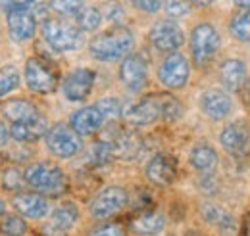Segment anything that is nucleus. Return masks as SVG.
Here are the masks:
<instances>
[{
	"label": "nucleus",
	"instance_id": "nucleus-24",
	"mask_svg": "<svg viewBox=\"0 0 250 236\" xmlns=\"http://www.w3.org/2000/svg\"><path fill=\"white\" fill-rule=\"evenodd\" d=\"M190 165L200 173H212L218 167V152L210 144H196L188 154Z\"/></svg>",
	"mask_w": 250,
	"mask_h": 236
},
{
	"label": "nucleus",
	"instance_id": "nucleus-28",
	"mask_svg": "<svg viewBox=\"0 0 250 236\" xmlns=\"http://www.w3.org/2000/svg\"><path fill=\"white\" fill-rule=\"evenodd\" d=\"M160 106H162V119L167 123H173L181 118L183 114V104L173 96V94H160Z\"/></svg>",
	"mask_w": 250,
	"mask_h": 236
},
{
	"label": "nucleus",
	"instance_id": "nucleus-23",
	"mask_svg": "<svg viewBox=\"0 0 250 236\" xmlns=\"http://www.w3.org/2000/svg\"><path fill=\"white\" fill-rule=\"evenodd\" d=\"M200 215H202V219L208 225L216 227L221 235H233L235 231H239L237 219L227 209H223L218 204H212V202L204 204V206L200 207Z\"/></svg>",
	"mask_w": 250,
	"mask_h": 236
},
{
	"label": "nucleus",
	"instance_id": "nucleus-19",
	"mask_svg": "<svg viewBox=\"0 0 250 236\" xmlns=\"http://www.w3.org/2000/svg\"><path fill=\"white\" fill-rule=\"evenodd\" d=\"M6 21H8L10 37L18 42L29 40L37 31V18L29 10H12V12H8Z\"/></svg>",
	"mask_w": 250,
	"mask_h": 236
},
{
	"label": "nucleus",
	"instance_id": "nucleus-20",
	"mask_svg": "<svg viewBox=\"0 0 250 236\" xmlns=\"http://www.w3.org/2000/svg\"><path fill=\"white\" fill-rule=\"evenodd\" d=\"M200 108L208 118L219 121V119H225L231 114L233 102H231V96L225 90L208 89L200 98Z\"/></svg>",
	"mask_w": 250,
	"mask_h": 236
},
{
	"label": "nucleus",
	"instance_id": "nucleus-8",
	"mask_svg": "<svg viewBox=\"0 0 250 236\" xmlns=\"http://www.w3.org/2000/svg\"><path fill=\"white\" fill-rule=\"evenodd\" d=\"M188 61L183 54L171 52L158 67V81L171 90H179L188 81Z\"/></svg>",
	"mask_w": 250,
	"mask_h": 236
},
{
	"label": "nucleus",
	"instance_id": "nucleus-7",
	"mask_svg": "<svg viewBox=\"0 0 250 236\" xmlns=\"http://www.w3.org/2000/svg\"><path fill=\"white\" fill-rule=\"evenodd\" d=\"M129 202V194L124 186H106L102 188L89 204V213L93 219L104 221L118 215Z\"/></svg>",
	"mask_w": 250,
	"mask_h": 236
},
{
	"label": "nucleus",
	"instance_id": "nucleus-32",
	"mask_svg": "<svg viewBox=\"0 0 250 236\" xmlns=\"http://www.w3.org/2000/svg\"><path fill=\"white\" fill-rule=\"evenodd\" d=\"M98 110H100V114L104 116V119L108 121V119H118L122 114H124V110H122V102L118 100V98H102V100H98L96 104H94Z\"/></svg>",
	"mask_w": 250,
	"mask_h": 236
},
{
	"label": "nucleus",
	"instance_id": "nucleus-27",
	"mask_svg": "<svg viewBox=\"0 0 250 236\" xmlns=\"http://www.w3.org/2000/svg\"><path fill=\"white\" fill-rule=\"evenodd\" d=\"M231 35L241 40V42H250V8H243L239 14L233 16L229 23Z\"/></svg>",
	"mask_w": 250,
	"mask_h": 236
},
{
	"label": "nucleus",
	"instance_id": "nucleus-39",
	"mask_svg": "<svg viewBox=\"0 0 250 236\" xmlns=\"http://www.w3.org/2000/svg\"><path fill=\"white\" fill-rule=\"evenodd\" d=\"M106 16H108V20H112V21H120V20L124 18V10L120 8V4H108V6H106Z\"/></svg>",
	"mask_w": 250,
	"mask_h": 236
},
{
	"label": "nucleus",
	"instance_id": "nucleus-36",
	"mask_svg": "<svg viewBox=\"0 0 250 236\" xmlns=\"http://www.w3.org/2000/svg\"><path fill=\"white\" fill-rule=\"evenodd\" d=\"M0 6L8 12H12V10H29L35 6V0H0Z\"/></svg>",
	"mask_w": 250,
	"mask_h": 236
},
{
	"label": "nucleus",
	"instance_id": "nucleus-33",
	"mask_svg": "<svg viewBox=\"0 0 250 236\" xmlns=\"http://www.w3.org/2000/svg\"><path fill=\"white\" fill-rule=\"evenodd\" d=\"M85 0H50V8L60 16H77Z\"/></svg>",
	"mask_w": 250,
	"mask_h": 236
},
{
	"label": "nucleus",
	"instance_id": "nucleus-35",
	"mask_svg": "<svg viewBox=\"0 0 250 236\" xmlns=\"http://www.w3.org/2000/svg\"><path fill=\"white\" fill-rule=\"evenodd\" d=\"M188 10H190V6L185 0H167L166 2V12L171 18H183L188 14Z\"/></svg>",
	"mask_w": 250,
	"mask_h": 236
},
{
	"label": "nucleus",
	"instance_id": "nucleus-42",
	"mask_svg": "<svg viewBox=\"0 0 250 236\" xmlns=\"http://www.w3.org/2000/svg\"><path fill=\"white\" fill-rule=\"evenodd\" d=\"M235 4L239 8H250V0H235Z\"/></svg>",
	"mask_w": 250,
	"mask_h": 236
},
{
	"label": "nucleus",
	"instance_id": "nucleus-5",
	"mask_svg": "<svg viewBox=\"0 0 250 236\" xmlns=\"http://www.w3.org/2000/svg\"><path fill=\"white\" fill-rule=\"evenodd\" d=\"M58 69L41 58H29L25 63V83L37 94H50L58 87Z\"/></svg>",
	"mask_w": 250,
	"mask_h": 236
},
{
	"label": "nucleus",
	"instance_id": "nucleus-22",
	"mask_svg": "<svg viewBox=\"0 0 250 236\" xmlns=\"http://www.w3.org/2000/svg\"><path fill=\"white\" fill-rule=\"evenodd\" d=\"M131 231L139 236H156L164 231L166 227V217L162 211L156 209H145L141 213H137L131 223H129Z\"/></svg>",
	"mask_w": 250,
	"mask_h": 236
},
{
	"label": "nucleus",
	"instance_id": "nucleus-11",
	"mask_svg": "<svg viewBox=\"0 0 250 236\" xmlns=\"http://www.w3.org/2000/svg\"><path fill=\"white\" fill-rule=\"evenodd\" d=\"M124 118L133 127H146L162 119V106H160V94L145 96L131 104L124 112Z\"/></svg>",
	"mask_w": 250,
	"mask_h": 236
},
{
	"label": "nucleus",
	"instance_id": "nucleus-25",
	"mask_svg": "<svg viewBox=\"0 0 250 236\" xmlns=\"http://www.w3.org/2000/svg\"><path fill=\"white\" fill-rule=\"evenodd\" d=\"M2 114H4V118L8 119L10 123H18V121H25V119L35 118L41 112L37 110V106L33 102H29V100L14 98V100H8L2 106Z\"/></svg>",
	"mask_w": 250,
	"mask_h": 236
},
{
	"label": "nucleus",
	"instance_id": "nucleus-9",
	"mask_svg": "<svg viewBox=\"0 0 250 236\" xmlns=\"http://www.w3.org/2000/svg\"><path fill=\"white\" fill-rule=\"evenodd\" d=\"M148 39L156 50L169 52V54L177 52L185 42V35H183L181 27L171 20H162V21L154 23L148 33Z\"/></svg>",
	"mask_w": 250,
	"mask_h": 236
},
{
	"label": "nucleus",
	"instance_id": "nucleus-16",
	"mask_svg": "<svg viewBox=\"0 0 250 236\" xmlns=\"http://www.w3.org/2000/svg\"><path fill=\"white\" fill-rule=\"evenodd\" d=\"M48 129H50L48 127V119L44 118L42 114H39V116H35L31 119L12 123L10 135H12L14 140H18L21 144H27V142H37L39 138H42Z\"/></svg>",
	"mask_w": 250,
	"mask_h": 236
},
{
	"label": "nucleus",
	"instance_id": "nucleus-12",
	"mask_svg": "<svg viewBox=\"0 0 250 236\" xmlns=\"http://www.w3.org/2000/svg\"><path fill=\"white\" fill-rule=\"evenodd\" d=\"M94 75L93 69L89 67H79V69H73L69 71L65 77H63L62 83V92L63 96L69 100V102H83L94 87Z\"/></svg>",
	"mask_w": 250,
	"mask_h": 236
},
{
	"label": "nucleus",
	"instance_id": "nucleus-37",
	"mask_svg": "<svg viewBox=\"0 0 250 236\" xmlns=\"http://www.w3.org/2000/svg\"><path fill=\"white\" fill-rule=\"evenodd\" d=\"M20 186H21V175L16 169H8L4 173V188L14 190V188H20Z\"/></svg>",
	"mask_w": 250,
	"mask_h": 236
},
{
	"label": "nucleus",
	"instance_id": "nucleus-15",
	"mask_svg": "<svg viewBox=\"0 0 250 236\" xmlns=\"http://www.w3.org/2000/svg\"><path fill=\"white\" fill-rule=\"evenodd\" d=\"M14 209L25 219H42L48 215V200L41 192H20L12 200Z\"/></svg>",
	"mask_w": 250,
	"mask_h": 236
},
{
	"label": "nucleus",
	"instance_id": "nucleus-41",
	"mask_svg": "<svg viewBox=\"0 0 250 236\" xmlns=\"http://www.w3.org/2000/svg\"><path fill=\"white\" fill-rule=\"evenodd\" d=\"M239 235L250 236V213H247V215L243 217V225H241V229H239Z\"/></svg>",
	"mask_w": 250,
	"mask_h": 236
},
{
	"label": "nucleus",
	"instance_id": "nucleus-43",
	"mask_svg": "<svg viewBox=\"0 0 250 236\" xmlns=\"http://www.w3.org/2000/svg\"><path fill=\"white\" fill-rule=\"evenodd\" d=\"M194 4H198V6H210L214 0H192Z\"/></svg>",
	"mask_w": 250,
	"mask_h": 236
},
{
	"label": "nucleus",
	"instance_id": "nucleus-44",
	"mask_svg": "<svg viewBox=\"0 0 250 236\" xmlns=\"http://www.w3.org/2000/svg\"><path fill=\"white\" fill-rule=\"evenodd\" d=\"M185 236H206V235H202V233H198V231H190V233H187Z\"/></svg>",
	"mask_w": 250,
	"mask_h": 236
},
{
	"label": "nucleus",
	"instance_id": "nucleus-17",
	"mask_svg": "<svg viewBox=\"0 0 250 236\" xmlns=\"http://www.w3.org/2000/svg\"><path fill=\"white\" fill-rule=\"evenodd\" d=\"M104 116L100 114V110L96 106H85L77 112L71 114L69 125L71 129L79 135V137H91L94 133H98L104 125Z\"/></svg>",
	"mask_w": 250,
	"mask_h": 236
},
{
	"label": "nucleus",
	"instance_id": "nucleus-1",
	"mask_svg": "<svg viewBox=\"0 0 250 236\" xmlns=\"http://www.w3.org/2000/svg\"><path fill=\"white\" fill-rule=\"evenodd\" d=\"M135 46V35L127 27H114L100 33L89 44L91 56L98 61H118L129 56Z\"/></svg>",
	"mask_w": 250,
	"mask_h": 236
},
{
	"label": "nucleus",
	"instance_id": "nucleus-4",
	"mask_svg": "<svg viewBox=\"0 0 250 236\" xmlns=\"http://www.w3.org/2000/svg\"><path fill=\"white\" fill-rule=\"evenodd\" d=\"M44 140H46L48 150L56 157H62V159H69V157L77 156L81 152V148H83L81 137L67 123H56V125H52L46 131Z\"/></svg>",
	"mask_w": 250,
	"mask_h": 236
},
{
	"label": "nucleus",
	"instance_id": "nucleus-29",
	"mask_svg": "<svg viewBox=\"0 0 250 236\" xmlns=\"http://www.w3.org/2000/svg\"><path fill=\"white\" fill-rule=\"evenodd\" d=\"M20 81H21V75H20L18 67H14V65L0 67V98H6L12 90L18 89Z\"/></svg>",
	"mask_w": 250,
	"mask_h": 236
},
{
	"label": "nucleus",
	"instance_id": "nucleus-18",
	"mask_svg": "<svg viewBox=\"0 0 250 236\" xmlns=\"http://www.w3.org/2000/svg\"><path fill=\"white\" fill-rule=\"evenodd\" d=\"M219 81L227 92H239L249 81V71L243 59L229 58L219 67Z\"/></svg>",
	"mask_w": 250,
	"mask_h": 236
},
{
	"label": "nucleus",
	"instance_id": "nucleus-10",
	"mask_svg": "<svg viewBox=\"0 0 250 236\" xmlns=\"http://www.w3.org/2000/svg\"><path fill=\"white\" fill-rule=\"evenodd\" d=\"M219 142L223 150L233 157H247L250 154V125L247 121L229 123L221 131Z\"/></svg>",
	"mask_w": 250,
	"mask_h": 236
},
{
	"label": "nucleus",
	"instance_id": "nucleus-38",
	"mask_svg": "<svg viewBox=\"0 0 250 236\" xmlns=\"http://www.w3.org/2000/svg\"><path fill=\"white\" fill-rule=\"evenodd\" d=\"M133 4H135L139 10L150 12V14H154V12H158V10L162 8V0H133Z\"/></svg>",
	"mask_w": 250,
	"mask_h": 236
},
{
	"label": "nucleus",
	"instance_id": "nucleus-45",
	"mask_svg": "<svg viewBox=\"0 0 250 236\" xmlns=\"http://www.w3.org/2000/svg\"><path fill=\"white\" fill-rule=\"evenodd\" d=\"M4 213H6V204L0 200V215H4Z\"/></svg>",
	"mask_w": 250,
	"mask_h": 236
},
{
	"label": "nucleus",
	"instance_id": "nucleus-21",
	"mask_svg": "<svg viewBox=\"0 0 250 236\" xmlns=\"http://www.w3.org/2000/svg\"><path fill=\"white\" fill-rule=\"evenodd\" d=\"M110 144H112L114 157H120L124 161H131V159L139 157V154L143 152V146H145L141 135L135 133V131H129V129L127 131H120Z\"/></svg>",
	"mask_w": 250,
	"mask_h": 236
},
{
	"label": "nucleus",
	"instance_id": "nucleus-31",
	"mask_svg": "<svg viewBox=\"0 0 250 236\" xmlns=\"http://www.w3.org/2000/svg\"><path fill=\"white\" fill-rule=\"evenodd\" d=\"M0 231L6 236H23L27 233V223L21 215H8L2 221Z\"/></svg>",
	"mask_w": 250,
	"mask_h": 236
},
{
	"label": "nucleus",
	"instance_id": "nucleus-3",
	"mask_svg": "<svg viewBox=\"0 0 250 236\" xmlns=\"http://www.w3.org/2000/svg\"><path fill=\"white\" fill-rule=\"evenodd\" d=\"M42 39L52 50H58V52L79 50L85 42L83 31L62 20H46L42 23Z\"/></svg>",
	"mask_w": 250,
	"mask_h": 236
},
{
	"label": "nucleus",
	"instance_id": "nucleus-6",
	"mask_svg": "<svg viewBox=\"0 0 250 236\" xmlns=\"http://www.w3.org/2000/svg\"><path fill=\"white\" fill-rule=\"evenodd\" d=\"M219 33L212 23H200L190 33V54L196 65H206L219 50Z\"/></svg>",
	"mask_w": 250,
	"mask_h": 236
},
{
	"label": "nucleus",
	"instance_id": "nucleus-13",
	"mask_svg": "<svg viewBox=\"0 0 250 236\" xmlns=\"http://www.w3.org/2000/svg\"><path fill=\"white\" fill-rule=\"evenodd\" d=\"M146 178L156 186H169L177 178V161L173 156L160 152L146 163Z\"/></svg>",
	"mask_w": 250,
	"mask_h": 236
},
{
	"label": "nucleus",
	"instance_id": "nucleus-14",
	"mask_svg": "<svg viewBox=\"0 0 250 236\" xmlns=\"http://www.w3.org/2000/svg\"><path fill=\"white\" fill-rule=\"evenodd\" d=\"M120 79L129 90L139 92L146 85V79H148V67L145 58L141 54L125 56L120 65Z\"/></svg>",
	"mask_w": 250,
	"mask_h": 236
},
{
	"label": "nucleus",
	"instance_id": "nucleus-34",
	"mask_svg": "<svg viewBox=\"0 0 250 236\" xmlns=\"http://www.w3.org/2000/svg\"><path fill=\"white\" fill-rule=\"evenodd\" d=\"M89 236H127V233L120 223H102L94 227Z\"/></svg>",
	"mask_w": 250,
	"mask_h": 236
},
{
	"label": "nucleus",
	"instance_id": "nucleus-2",
	"mask_svg": "<svg viewBox=\"0 0 250 236\" xmlns=\"http://www.w3.org/2000/svg\"><path fill=\"white\" fill-rule=\"evenodd\" d=\"M23 180L31 186L35 192H41L44 196H60L67 190V178L63 171L48 161L33 163L25 169Z\"/></svg>",
	"mask_w": 250,
	"mask_h": 236
},
{
	"label": "nucleus",
	"instance_id": "nucleus-30",
	"mask_svg": "<svg viewBox=\"0 0 250 236\" xmlns=\"http://www.w3.org/2000/svg\"><path fill=\"white\" fill-rule=\"evenodd\" d=\"M102 23V12L98 8H81L77 14V27L81 31H96Z\"/></svg>",
	"mask_w": 250,
	"mask_h": 236
},
{
	"label": "nucleus",
	"instance_id": "nucleus-40",
	"mask_svg": "<svg viewBox=\"0 0 250 236\" xmlns=\"http://www.w3.org/2000/svg\"><path fill=\"white\" fill-rule=\"evenodd\" d=\"M10 129H6V125L0 121V146H6L8 144V140H10Z\"/></svg>",
	"mask_w": 250,
	"mask_h": 236
},
{
	"label": "nucleus",
	"instance_id": "nucleus-26",
	"mask_svg": "<svg viewBox=\"0 0 250 236\" xmlns=\"http://www.w3.org/2000/svg\"><path fill=\"white\" fill-rule=\"evenodd\" d=\"M77 221H79V209H77L75 204H71V202H65L62 206H58L54 209L52 217H50V225L54 229H58L60 233H65V235H67V231Z\"/></svg>",
	"mask_w": 250,
	"mask_h": 236
}]
</instances>
